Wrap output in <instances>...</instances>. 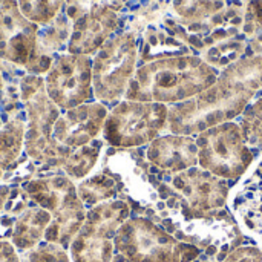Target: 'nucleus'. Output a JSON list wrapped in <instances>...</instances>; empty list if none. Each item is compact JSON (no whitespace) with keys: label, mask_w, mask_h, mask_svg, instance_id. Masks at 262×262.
<instances>
[{"label":"nucleus","mask_w":262,"mask_h":262,"mask_svg":"<svg viewBox=\"0 0 262 262\" xmlns=\"http://www.w3.org/2000/svg\"><path fill=\"white\" fill-rule=\"evenodd\" d=\"M115 247L130 262H192L201 253L144 218L124 223L115 236Z\"/></svg>","instance_id":"f257e3e1"},{"label":"nucleus","mask_w":262,"mask_h":262,"mask_svg":"<svg viewBox=\"0 0 262 262\" xmlns=\"http://www.w3.org/2000/svg\"><path fill=\"white\" fill-rule=\"evenodd\" d=\"M196 146L201 169L218 178L238 180L253 160L241 124L233 121L201 132L196 138Z\"/></svg>","instance_id":"f03ea898"},{"label":"nucleus","mask_w":262,"mask_h":262,"mask_svg":"<svg viewBox=\"0 0 262 262\" xmlns=\"http://www.w3.org/2000/svg\"><path fill=\"white\" fill-rule=\"evenodd\" d=\"M169 109L163 103H130L117 109L109 138L120 146H141L157 140L166 129Z\"/></svg>","instance_id":"7ed1b4c3"},{"label":"nucleus","mask_w":262,"mask_h":262,"mask_svg":"<svg viewBox=\"0 0 262 262\" xmlns=\"http://www.w3.org/2000/svg\"><path fill=\"white\" fill-rule=\"evenodd\" d=\"M172 186L190 209V218H195V215L204 216L223 209L227 201V184L204 169L192 167L177 173Z\"/></svg>","instance_id":"20e7f679"},{"label":"nucleus","mask_w":262,"mask_h":262,"mask_svg":"<svg viewBox=\"0 0 262 262\" xmlns=\"http://www.w3.org/2000/svg\"><path fill=\"white\" fill-rule=\"evenodd\" d=\"M129 207L124 203H112L94 212L92 227H89L75 247L80 262H109L112 258V243L109 238L115 235L117 227L124 223Z\"/></svg>","instance_id":"39448f33"},{"label":"nucleus","mask_w":262,"mask_h":262,"mask_svg":"<svg viewBox=\"0 0 262 262\" xmlns=\"http://www.w3.org/2000/svg\"><path fill=\"white\" fill-rule=\"evenodd\" d=\"M149 161L167 173H180L198 164L196 140L187 135H164L154 140L147 150Z\"/></svg>","instance_id":"423d86ee"},{"label":"nucleus","mask_w":262,"mask_h":262,"mask_svg":"<svg viewBox=\"0 0 262 262\" xmlns=\"http://www.w3.org/2000/svg\"><path fill=\"white\" fill-rule=\"evenodd\" d=\"M232 206L244 227L262 243V160L235 193Z\"/></svg>","instance_id":"0eeeda50"},{"label":"nucleus","mask_w":262,"mask_h":262,"mask_svg":"<svg viewBox=\"0 0 262 262\" xmlns=\"http://www.w3.org/2000/svg\"><path fill=\"white\" fill-rule=\"evenodd\" d=\"M241 129L249 146L262 149V100L246 111V114L243 115Z\"/></svg>","instance_id":"6e6552de"},{"label":"nucleus","mask_w":262,"mask_h":262,"mask_svg":"<svg viewBox=\"0 0 262 262\" xmlns=\"http://www.w3.org/2000/svg\"><path fill=\"white\" fill-rule=\"evenodd\" d=\"M224 262H262V252L258 247L244 246L229 253Z\"/></svg>","instance_id":"1a4fd4ad"}]
</instances>
